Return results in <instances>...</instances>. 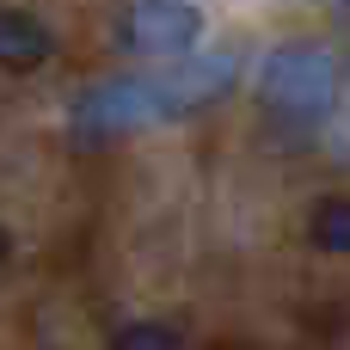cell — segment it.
I'll list each match as a JSON object with an SVG mask.
<instances>
[{
    "instance_id": "6da1fadb",
    "label": "cell",
    "mask_w": 350,
    "mask_h": 350,
    "mask_svg": "<svg viewBox=\"0 0 350 350\" xmlns=\"http://www.w3.org/2000/svg\"><path fill=\"white\" fill-rule=\"evenodd\" d=\"M228 86H234V55H178L160 74L98 80L74 105V135H123V129H142V123L191 117V111L215 105Z\"/></svg>"
},
{
    "instance_id": "7a4b0ae2",
    "label": "cell",
    "mask_w": 350,
    "mask_h": 350,
    "mask_svg": "<svg viewBox=\"0 0 350 350\" xmlns=\"http://www.w3.org/2000/svg\"><path fill=\"white\" fill-rule=\"evenodd\" d=\"M332 86H338V68L320 43H283V49L265 55V74H258L265 105L283 123H301V129L332 111Z\"/></svg>"
},
{
    "instance_id": "3957f363",
    "label": "cell",
    "mask_w": 350,
    "mask_h": 350,
    "mask_svg": "<svg viewBox=\"0 0 350 350\" xmlns=\"http://www.w3.org/2000/svg\"><path fill=\"white\" fill-rule=\"evenodd\" d=\"M203 37V12L191 0H129L123 43L135 55H191Z\"/></svg>"
},
{
    "instance_id": "277c9868",
    "label": "cell",
    "mask_w": 350,
    "mask_h": 350,
    "mask_svg": "<svg viewBox=\"0 0 350 350\" xmlns=\"http://www.w3.org/2000/svg\"><path fill=\"white\" fill-rule=\"evenodd\" d=\"M49 55H55L49 25L18 6H0V68H43Z\"/></svg>"
},
{
    "instance_id": "5b68a950",
    "label": "cell",
    "mask_w": 350,
    "mask_h": 350,
    "mask_svg": "<svg viewBox=\"0 0 350 350\" xmlns=\"http://www.w3.org/2000/svg\"><path fill=\"white\" fill-rule=\"evenodd\" d=\"M308 234H314V246H326V252H350V197H326V203L314 209Z\"/></svg>"
},
{
    "instance_id": "8992f818",
    "label": "cell",
    "mask_w": 350,
    "mask_h": 350,
    "mask_svg": "<svg viewBox=\"0 0 350 350\" xmlns=\"http://www.w3.org/2000/svg\"><path fill=\"white\" fill-rule=\"evenodd\" d=\"M111 345H123V350H172V345H185V332H178V326H148V320H135V326H117Z\"/></svg>"
},
{
    "instance_id": "52a82bcc",
    "label": "cell",
    "mask_w": 350,
    "mask_h": 350,
    "mask_svg": "<svg viewBox=\"0 0 350 350\" xmlns=\"http://www.w3.org/2000/svg\"><path fill=\"white\" fill-rule=\"evenodd\" d=\"M6 252H12V240H6V228H0V258H6Z\"/></svg>"
}]
</instances>
